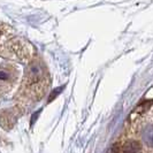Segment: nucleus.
I'll use <instances>...</instances> for the list:
<instances>
[{"mask_svg": "<svg viewBox=\"0 0 153 153\" xmlns=\"http://www.w3.org/2000/svg\"><path fill=\"white\" fill-rule=\"evenodd\" d=\"M139 138L144 145L153 149V123H147L140 128Z\"/></svg>", "mask_w": 153, "mask_h": 153, "instance_id": "obj_2", "label": "nucleus"}, {"mask_svg": "<svg viewBox=\"0 0 153 153\" xmlns=\"http://www.w3.org/2000/svg\"><path fill=\"white\" fill-rule=\"evenodd\" d=\"M50 85V74L46 66L39 59H32L23 77L20 96L24 104L40 100Z\"/></svg>", "mask_w": 153, "mask_h": 153, "instance_id": "obj_1", "label": "nucleus"}, {"mask_svg": "<svg viewBox=\"0 0 153 153\" xmlns=\"http://www.w3.org/2000/svg\"><path fill=\"white\" fill-rule=\"evenodd\" d=\"M16 77V70L13 66H0V84H6L12 82V79H14Z\"/></svg>", "mask_w": 153, "mask_h": 153, "instance_id": "obj_3", "label": "nucleus"}, {"mask_svg": "<svg viewBox=\"0 0 153 153\" xmlns=\"http://www.w3.org/2000/svg\"><path fill=\"white\" fill-rule=\"evenodd\" d=\"M143 145L138 140H127L122 147L120 149V153H142Z\"/></svg>", "mask_w": 153, "mask_h": 153, "instance_id": "obj_4", "label": "nucleus"}]
</instances>
